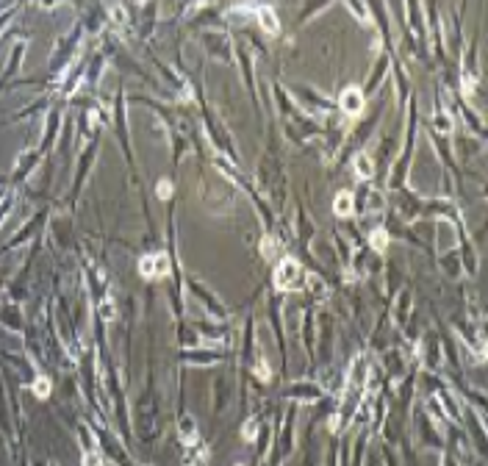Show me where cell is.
Listing matches in <instances>:
<instances>
[{"label": "cell", "instance_id": "5", "mask_svg": "<svg viewBox=\"0 0 488 466\" xmlns=\"http://www.w3.org/2000/svg\"><path fill=\"white\" fill-rule=\"evenodd\" d=\"M258 19H261V25H264L266 33H277V31H280L277 17L272 14V9H258Z\"/></svg>", "mask_w": 488, "mask_h": 466}, {"label": "cell", "instance_id": "6", "mask_svg": "<svg viewBox=\"0 0 488 466\" xmlns=\"http://www.w3.org/2000/svg\"><path fill=\"white\" fill-rule=\"evenodd\" d=\"M355 172L361 175V178H372L374 175V164H372V158L366 153L355 155Z\"/></svg>", "mask_w": 488, "mask_h": 466}, {"label": "cell", "instance_id": "12", "mask_svg": "<svg viewBox=\"0 0 488 466\" xmlns=\"http://www.w3.org/2000/svg\"><path fill=\"white\" fill-rule=\"evenodd\" d=\"M255 430H258V425H255V422H250V425H247V438H253Z\"/></svg>", "mask_w": 488, "mask_h": 466}, {"label": "cell", "instance_id": "4", "mask_svg": "<svg viewBox=\"0 0 488 466\" xmlns=\"http://www.w3.org/2000/svg\"><path fill=\"white\" fill-rule=\"evenodd\" d=\"M355 203H352V194L350 192H339V197L333 200V211L339 214V216H350Z\"/></svg>", "mask_w": 488, "mask_h": 466}, {"label": "cell", "instance_id": "8", "mask_svg": "<svg viewBox=\"0 0 488 466\" xmlns=\"http://www.w3.org/2000/svg\"><path fill=\"white\" fill-rule=\"evenodd\" d=\"M33 391H36L39 397H45V394H48V391H50V380L39 378V380H36V386H33Z\"/></svg>", "mask_w": 488, "mask_h": 466}, {"label": "cell", "instance_id": "3", "mask_svg": "<svg viewBox=\"0 0 488 466\" xmlns=\"http://www.w3.org/2000/svg\"><path fill=\"white\" fill-rule=\"evenodd\" d=\"M342 108L347 111L350 116H355V114H361V108H363V95H361V89H355V86H350V89H344L342 92Z\"/></svg>", "mask_w": 488, "mask_h": 466}, {"label": "cell", "instance_id": "13", "mask_svg": "<svg viewBox=\"0 0 488 466\" xmlns=\"http://www.w3.org/2000/svg\"><path fill=\"white\" fill-rule=\"evenodd\" d=\"M83 464H86V466H100V464H98V458H95V455H86V458H83Z\"/></svg>", "mask_w": 488, "mask_h": 466}, {"label": "cell", "instance_id": "7", "mask_svg": "<svg viewBox=\"0 0 488 466\" xmlns=\"http://www.w3.org/2000/svg\"><path fill=\"white\" fill-rule=\"evenodd\" d=\"M369 244H372V247H374L377 252H383L386 247H389V236H386V231H383V228H380V231H372Z\"/></svg>", "mask_w": 488, "mask_h": 466}, {"label": "cell", "instance_id": "10", "mask_svg": "<svg viewBox=\"0 0 488 466\" xmlns=\"http://www.w3.org/2000/svg\"><path fill=\"white\" fill-rule=\"evenodd\" d=\"M436 125H439L441 131H449V128H452V122H449V116H436Z\"/></svg>", "mask_w": 488, "mask_h": 466}, {"label": "cell", "instance_id": "11", "mask_svg": "<svg viewBox=\"0 0 488 466\" xmlns=\"http://www.w3.org/2000/svg\"><path fill=\"white\" fill-rule=\"evenodd\" d=\"M255 372H258V375H261V378H269V366H266V364H264V361H261V364H258V366H255Z\"/></svg>", "mask_w": 488, "mask_h": 466}, {"label": "cell", "instance_id": "2", "mask_svg": "<svg viewBox=\"0 0 488 466\" xmlns=\"http://www.w3.org/2000/svg\"><path fill=\"white\" fill-rule=\"evenodd\" d=\"M139 272H142L145 278H161V275L169 272V258H166V255H147V258H142Z\"/></svg>", "mask_w": 488, "mask_h": 466}, {"label": "cell", "instance_id": "9", "mask_svg": "<svg viewBox=\"0 0 488 466\" xmlns=\"http://www.w3.org/2000/svg\"><path fill=\"white\" fill-rule=\"evenodd\" d=\"M169 194H172V183H169V181H161V183H158V197L166 200Z\"/></svg>", "mask_w": 488, "mask_h": 466}, {"label": "cell", "instance_id": "1", "mask_svg": "<svg viewBox=\"0 0 488 466\" xmlns=\"http://www.w3.org/2000/svg\"><path fill=\"white\" fill-rule=\"evenodd\" d=\"M297 278H300V264L294 261V258H283L275 266V286L277 289H289Z\"/></svg>", "mask_w": 488, "mask_h": 466}]
</instances>
